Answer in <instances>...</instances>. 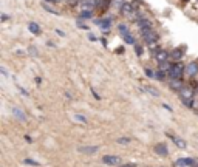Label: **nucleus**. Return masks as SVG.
<instances>
[{
  "instance_id": "f257e3e1",
  "label": "nucleus",
  "mask_w": 198,
  "mask_h": 167,
  "mask_svg": "<svg viewBox=\"0 0 198 167\" xmlns=\"http://www.w3.org/2000/svg\"><path fill=\"white\" fill-rule=\"evenodd\" d=\"M184 73H186V67H184L181 62H175V64H172L169 76H170V79H183Z\"/></svg>"
},
{
  "instance_id": "f03ea898",
  "label": "nucleus",
  "mask_w": 198,
  "mask_h": 167,
  "mask_svg": "<svg viewBox=\"0 0 198 167\" xmlns=\"http://www.w3.org/2000/svg\"><path fill=\"white\" fill-rule=\"evenodd\" d=\"M136 25L139 31H141V34H146L148 33V31H152V22L146 19V17H139V19H136Z\"/></svg>"
},
{
  "instance_id": "7ed1b4c3",
  "label": "nucleus",
  "mask_w": 198,
  "mask_h": 167,
  "mask_svg": "<svg viewBox=\"0 0 198 167\" xmlns=\"http://www.w3.org/2000/svg\"><path fill=\"white\" fill-rule=\"evenodd\" d=\"M142 39H144V42L146 43H148V45H152V43H156L160 40V34L156 33V31H148V33H146V34H142Z\"/></svg>"
},
{
  "instance_id": "20e7f679",
  "label": "nucleus",
  "mask_w": 198,
  "mask_h": 167,
  "mask_svg": "<svg viewBox=\"0 0 198 167\" xmlns=\"http://www.w3.org/2000/svg\"><path fill=\"white\" fill-rule=\"evenodd\" d=\"M184 53H186V49L183 47H178V48H173V51L170 53V59L175 60V62H179L184 57Z\"/></svg>"
},
{
  "instance_id": "39448f33",
  "label": "nucleus",
  "mask_w": 198,
  "mask_h": 167,
  "mask_svg": "<svg viewBox=\"0 0 198 167\" xmlns=\"http://www.w3.org/2000/svg\"><path fill=\"white\" fill-rule=\"evenodd\" d=\"M102 162L107 166H118L121 162V158L116 156V155H105L104 158H102Z\"/></svg>"
},
{
  "instance_id": "423d86ee",
  "label": "nucleus",
  "mask_w": 198,
  "mask_h": 167,
  "mask_svg": "<svg viewBox=\"0 0 198 167\" xmlns=\"http://www.w3.org/2000/svg\"><path fill=\"white\" fill-rule=\"evenodd\" d=\"M155 59L158 60V64H163V62L170 60V54L166 51V49H158L156 54H155Z\"/></svg>"
},
{
  "instance_id": "0eeeda50",
  "label": "nucleus",
  "mask_w": 198,
  "mask_h": 167,
  "mask_svg": "<svg viewBox=\"0 0 198 167\" xmlns=\"http://www.w3.org/2000/svg\"><path fill=\"white\" fill-rule=\"evenodd\" d=\"M186 74L189 78H193V76L198 74V62H190V64L186 65Z\"/></svg>"
},
{
  "instance_id": "6e6552de",
  "label": "nucleus",
  "mask_w": 198,
  "mask_h": 167,
  "mask_svg": "<svg viewBox=\"0 0 198 167\" xmlns=\"http://www.w3.org/2000/svg\"><path fill=\"white\" fill-rule=\"evenodd\" d=\"M169 87L170 90H173V91H181V90L184 88V84H183V80L181 79H172L170 80V84H169Z\"/></svg>"
},
{
  "instance_id": "1a4fd4ad",
  "label": "nucleus",
  "mask_w": 198,
  "mask_h": 167,
  "mask_svg": "<svg viewBox=\"0 0 198 167\" xmlns=\"http://www.w3.org/2000/svg\"><path fill=\"white\" fill-rule=\"evenodd\" d=\"M78 150L80 153H87V155H93V153H96L99 150L98 146H79Z\"/></svg>"
},
{
  "instance_id": "9d476101",
  "label": "nucleus",
  "mask_w": 198,
  "mask_h": 167,
  "mask_svg": "<svg viewBox=\"0 0 198 167\" xmlns=\"http://www.w3.org/2000/svg\"><path fill=\"white\" fill-rule=\"evenodd\" d=\"M135 12H136V10L133 8L132 3H124L122 8H121V14H124V16H133Z\"/></svg>"
},
{
  "instance_id": "9b49d317",
  "label": "nucleus",
  "mask_w": 198,
  "mask_h": 167,
  "mask_svg": "<svg viewBox=\"0 0 198 167\" xmlns=\"http://www.w3.org/2000/svg\"><path fill=\"white\" fill-rule=\"evenodd\" d=\"M111 20H113V17H109V19H98L94 23L98 26H101V28H104V30H109L111 26Z\"/></svg>"
},
{
  "instance_id": "f8f14e48",
  "label": "nucleus",
  "mask_w": 198,
  "mask_h": 167,
  "mask_svg": "<svg viewBox=\"0 0 198 167\" xmlns=\"http://www.w3.org/2000/svg\"><path fill=\"white\" fill-rule=\"evenodd\" d=\"M169 136H170V139H172L173 144H175L178 148H186V147H187V142L184 141V139L178 138V136H173V135H169Z\"/></svg>"
},
{
  "instance_id": "ddd939ff",
  "label": "nucleus",
  "mask_w": 198,
  "mask_h": 167,
  "mask_svg": "<svg viewBox=\"0 0 198 167\" xmlns=\"http://www.w3.org/2000/svg\"><path fill=\"white\" fill-rule=\"evenodd\" d=\"M155 152L158 153V155H161V156H167L169 155V150H167V147H166V144H156Z\"/></svg>"
},
{
  "instance_id": "4468645a",
  "label": "nucleus",
  "mask_w": 198,
  "mask_h": 167,
  "mask_svg": "<svg viewBox=\"0 0 198 167\" xmlns=\"http://www.w3.org/2000/svg\"><path fill=\"white\" fill-rule=\"evenodd\" d=\"M193 164H195L193 158H181V159L175 161V166H193Z\"/></svg>"
},
{
  "instance_id": "2eb2a0df",
  "label": "nucleus",
  "mask_w": 198,
  "mask_h": 167,
  "mask_svg": "<svg viewBox=\"0 0 198 167\" xmlns=\"http://www.w3.org/2000/svg\"><path fill=\"white\" fill-rule=\"evenodd\" d=\"M28 30L31 31L33 34H36V36H39L40 33H42V30H40V26L36 23V22H30L28 23Z\"/></svg>"
},
{
  "instance_id": "dca6fc26",
  "label": "nucleus",
  "mask_w": 198,
  "mask_h": 167,
  "mask_svg": "<svg viewBox=\"0 0 198 167\" xmlns=\"http://www.w3.org/2000/svg\"><path fill=\"white\" fill-rule=\"evenodd\" d=\"M12 115H16V116H17V118H19L20 121H25V119H26L25 113L20 110V108H17V107H12Z\"/></svg>"
},
{
  "instance_id": "f3484780",
  "label": "nucleus",
  "mask_w": 198,
  "mask_h": 167,
  "mask_svg": "<svg viewBox=\"0 0 198 167\" xmlns=\"http://www.w3.org/2000/svg\"><path fill=\"white\" fill-rule=\"evenodd\" d=\"M122 39H124V42L125 43H130V45H136V42H135V37L130 33H125L122 34Z\"/></svg>"
},
{
  "instance_id": "a211bd4d",
  "label": "nucleus",
  "mask_w": 198,
  "mask_h": 167,
  "mask_svg": "<svg viewBox=\"0 0 198 167\" xmlns=\"http://www.w3.org/2000/svg\"><path fill=\"white\" fill-rule=\"evenodd\" d=\"M158 68L160 70H163V71H166V73L169 74V71H170V68H172V64L167 60V62H163V64H158Z\"/></svg>"
},
{
  "instance_id": "6ab92c4d",
  "label": "nucleus",
  "mask_w": 198,
  "mask_h": 167,
  "mask_svg": "<svg viewBox=\"0 0 198 167\" xmlns=\"http://www.w3.org/2000/svg\"><path fill=\"white\" fill-rule=\"evenodd\" d=\"M179 98H181V102L186 107H189V108L193 107V98H183V96H179Z\"/></svg>"
},
{
  "instance_id": "aec40b11",
  "label": "nucleus",
  "mask_w": 198,
  "mask_h": 167,
  "mask_svg": "<svg viewBox=\"0 0 198 167\" xmlns=\"http://www.w3.org/2000/svg\"><path fill=\"white\" fill-rule=\"evenodd\" d=\"M146 91L148 93V94H152V96H160V91L156 88H153V87H146Z\"/></svg>"
},
{
  "instance_id": "412c9836",
  "label": "nucleus",
  "mask_w": 198,
  "mask_h": 167,
  "mask_svg": "<svg viewBox=\"0 0 198 167\" xmlns=\"http://www.w3.org/2000/svg\"><path fill=\"white\" fill-rule=\"evenodd\" d=\"M166 74H167V73H166V71H163V70H156V73H155V78L156 79H158V80H163L164 78H166Z\"/></svg>"
},
{
  "instance_id": "4be33fe9",
  "label": "nucleus",
  "mask_w": 198,
  "mask_h": 167,
  "mask_svg": "<svg viewBox=\"0 0 198 167\" xmlns=\"http://www.w3.org/2000/svg\"><path fill=\"white\" fill-rule=\"evenodd\" d=\"M79 17L80 19H90V17H93V11H80Z\"/></svg>"
},
{
  "instance_id": "5701e85b",
  "label": "nucleus",
  "mask_w": 198,
  "mask_h": 167,
  "mask_svg": "<svg viewBox=\"0 0 198 167\" xmlns=\"http://www.w3.org/2000/svg\"><path fill=\"white\" fill-rule=\"evenodd\" d=\"M118 30H119V33H121V34L129 33V26L125 25V23H121V25H118Z\"/></svg>"
},
{
  "instance_id": "b1692460",
  "label": "nucleus",
  "mask_w": 198,
  "mask_h": 167,
  "mask_svg": "<svg viewBox=\"0 0 198 167\" xmlns=\"http://www.w3.org/2000/svg\"><path fill=\"white\" fill-rule=\"evenodd\" d=\"M42 6L45 8V11H48V12H51V14H54V16H59V12H57V11H54V10H53V8H51V6H48V5H47V3H42Z\"/></svg>"
},
{
  "instance_id": "393cba45",
  "label": "nucleus",
  "mask_w": 198,
  "mask_h": 167,
  "mask_svg": "<svg viewBox=\"0 0 198 167\" xmlns=\"http://www.w3.org/2000/svg\"><path fill=\"white\" fill-rule=\"evenodd\" d=\"M74 119H78L79 122H82V124H87V118L82 115H74Z\"/></svg>"
},
{
  "instance_id": "a878e982",
  "label": "nucleus",
  "mask_w": 198,
  "mask_h": 167,
  "mask_svg": "<svg viewBox=\"0 0 198 167\" xmlns=\"http://www.w3.org/2000/svg\"><path fill=\"white\" fill-rule=\"evenodd\" d=\"M25 164H30V166H36V167H37L39 166V162L37 161H34V159H30V158H25Z\"/></svg>"
},
{
  "instance_id": "bb28decb",
  "label": "nucleus",
  "mask_w": 198,
  "mask_h": 167,
  "mask_svg": "<svg viewBox=\"0 0 198 167\" xmlns=\"http://www.w3.org/2000/svg\"><path fill=\"white\" fill-rule=\"evenodd\" d=\"M144 71H146V76H148V78H155V71H153V70H150V68H146Z\"/></svg>"
},
{
  "instance_id": "cd10ccee",
  "label": "nucleus",
  "mask_w": 198,
  "mask_h": 167,
  "mask_svg": "<svg viewBox=\"0 0 198 167\" xmlns=\"http://www.w3.org/2000/svg\"><path fill=\"white\" fill-rule=\"evenodd\" d=\"M118 144H130V139L129 138H118Z\"/></svg>"
},
{
  "instance_id": "c85d7f7f",
  "label": "nucleus",
  "mask_w": 198,
  "mask_h": 167,
  "mask_svg": "<svg viewBox=\"0 0 198 167\" xmlns=\"http://www.w3.org/2000/svg\"><path fill=\"white\" fill-rule=\"evenodd\" d=\"M135 53H136L138 56H141V54H142V48L139 47V45H135Z\"/></svg>"
},
{
  "instance_id": "c756f323",
  "label": "nucleus",
  "mask_w": 198,
  "mask_h": 167,
  "mask_svg": "<svg viewBox=\"0 0 198 167\" xmlns=\"http://www.w3.org/2000/svg\"><path fill=\"white\" fill-rule=\"evenodd\" d=\"M30 53L33 54V56H36V54H39V51H37V49H36L34 47H30Z\"/></svg>"
},
{
  "instance_id": "7c9ffc66",
  "label": "nucleus",
  "mask_w": 198,
  "mask_h": 167,
  "mask_svg": "<svg viewBox=\"0 0 198 167\" xmlns=\"http://www.w3.org/2000/svg\"><path fill=\"white\" fill-rule=\"evenodd\" d=\"M78 26H79V28H82V30H88V26L85 23H82V22H78Z\"/></svg>"
},
{
  "instance_id": "2f4dec72",
  "label": "nucleus",
  "mask_w": 198,
  "mask_h": 167,
  "mask_svg": "<svg viewBox=\"0 0 198 167\" xmlns=\"http://www.w3.org/2000/svg\"><path fill=\"white\" fill-rule=\"evenodd\" d=\"M56 33H57V36H60V37H65V33H64V31H60V30H56Z\"/></svg>"
},
{
  "instance_id": "473e14b6",
  "label": "nucleus",
  "mask_w": 198,
  "mask_h": 167,
  "mask_svg": "<svg viewBox=\"0 0 198 167\" xmlns=\"http://www.w3.org/2000/svg\"><path fill=\"white\" fill-rule=\"evenodd\" d=\"M91 93H93V96H94V99H101V96H99V94H98L96 91H94L93 88H91Z\"/></svg>"
},
{
  "instance_id": "72a5a7b5",
  "label": "nucleus",
  "mask_w": 198,
  "mask_h": 167,
  "mask_svg": "<svg viewBox=\"0 0 198 167\" xmlns=\"http://www.w3.org/2000/svg\"><path fill=\"white\" fill-rule=\"evenodd\" d=\"M163 107L166 108V110H167V111H172V108H170L169 105H167V104H163Z\"/></svg>"
},
{
  "instance_id": "f704fd0d",
  "label": "nucleus",
  "mask_w": 198,
  "mask_h": 167,
  "mask_svg": "<svg viewBox=\"0 0 198 167\" xmlns=\"http://www.w3.org/2000/svg\"><path fill=\"white\" fill-rule=\"evenodd\" d=\"M121 167H135V164H124V166H121Z\"/></svg>"
},
{
  "instance_id": "c9c22d12",
  "label": "nucleus",
  "mask_w": 198,
  "mask_h": 167,
  "mask_svg": "<svg viewBox=\"0 0 198 167\" xmlns=\"http://www.w3.org/2000/svg\"><path fill=\"white\" fill-rule=\"evenodd\" d=\"M2 20H8V16L6 14H2Z\"/></svg>"
},
{
  "instance_id": "e433bc0d",
  "label": "nucleus",
  "mask_w": 198,
  "mask_h": 167,
  "mask_svg": "<svg viewBox=\"0 0 198 167\" xmlns=\"http://www.w3.org/2000/svg\"><path fill=\"white\" fill-rule=\"evenodd\" d=\"M193 161H195V164H193V166H195V167H198V158H195V159H193Z\"/></svg>"
},
{
  "instance_id": "4c0bfd02",
  "label": "nucleus",
  "mask_w": 198,
  "mask_h": 167,
  "mask_svg": "<svg viewBox=\"0 0 198 167\" xmlns=\"http://www.w3.org/2000/svg\"><path fill=\"white\" fill-rule=\"evenodd\" d=\"M54 2H59V0H54Z\"/></svg>"
},
{
  "instance_id": "58836bf2",
  "label": "nucleus",
  "mask_w": 198,
  "mask_h": 167,
  "mask_svg": "<svg viewBox=\"0 0 198 167\" xmlns=\"http://www.w3.org/2000/svg\"><path fill=\"white\" fill-rule=\"evenodd\" d=\"M184 2H187V0H184Z\"/></svg>"
}]
</instances>
